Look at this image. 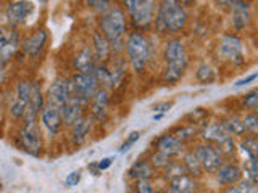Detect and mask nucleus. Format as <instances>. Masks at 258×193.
Wrapping results in <instances>:
<instances>
[{"label":"nucleus","instance_id":"f257e3e1","mask_svg":"<svg viewBox=\"0 0 258 193\" xmlns=\"http://www.w3.org/2000/svg\"><path fill=\"white\" fill-rule=\"evenodd\" d=\"M100 29L103 37L108 40L111 50L119 52L126 37V16L121 8H108L100 18Z\"/></svg>","mask_w":258,"mask_h":193},{"label":"nucleus","instance_id":"f03ea898","mask_svg":"<svg viewBox=\"0 0 258 193\" xmlns=\"http://www.w3.org/2000/svg\"><path fill=\"white\" fill-rule=\"evenodd\" d=\"M185 23H187V13L179 0H161L157 15V26L160 31L176 34L184 29Z\"/></svg>","mask_w":258,"mask_h":193},{"label":"nucleus","instance_id":"7ed1b4c3","mask_svg":"<svg viewBox=\"0 0 258 193\" xmlns=\"http://www.w3.org/2000/svg\"><path fill=\"white\" fill-rule=\"evenodd\" d=\"M187 66V53L179 39L168 40L165 45V79L168 82H177Z\"/></svg>","mask_w":258,"mask_h":193},{"label":"nucleus","instance_id":"20e7f679","mask_svg":"<svg viewBox=\"0 0 258 193\" xmlns=\"http://www.w3.org/2000/svg\"><path fill=\"white\" fill-rule=\"evenodd\" d=\"M126 53L131 61V66L136 71H142L150 60V42L141 32H133L126 40Z\"/></svg>","mask_w":258,"mask_h":193},{"label":"nucleus","instance_id":"39448f33","mask_svg":"<svg viewBox=\"0 0 258 193\" xmlns=\"http://www.w3.org/2000/svg\"><path fill=\"white\" fill-rule=\"evenodd\" d=\"M133 20V24L141 29L149 28L155 15V0H121Z\"/></svg>","mask_w":258,"mask_h":193},{"label":"nucleus","instance_id":"423d86ee","mask_svg":"<svg viewBox=\"0 0 258 193\" xmlns=\"http://www.w3.org/2000/svg\"><path fill=\"white\" fill-rule=\"evenodd\" d=\"M18 148L31 156H39L42 153V137L37 123H23L16 135Z\"/></svg>","mask_w":258,"mask_h":193},{"label":"nucleus","instance_id":"0eeeda50","mask_svg":"<svg viewBox=\"0 0 258 193\" xmlns=\"http://www.w3.org/2000/svg\"><path fill=\"white\" fill-rule=\"evenodd\" d=\"M31 95V82L29 80H18L15 85V90L12 92L10 100H5V108L8 110L10 115L15 121H21L24 116V110L29 102Z\"/></svg>","mask_w":258,"mask_h":193},{"label":"nucleus","instance_id":"6e6552de","mask_svg":"<svg viewBox=\"0 0 258 193\" xmlns=\"http://www.w3.org/2000/svg\"><path fill=\"white\" fill-rule=\"evenodd\" d=\"M21 48V36L15 28H0V66H7Z\"/></svg>","mask_w":258,"mask_h":193},{"label":"nucleus","instance_id":"1a4fd4ad","mask_svg":"<svg viewBox=\"0 0 258 193\" xmlns=\"http://www.w3.org/2000/svg\"><path fill=\"white\" fill-rule=\"evenodd\" d=\"M71 87V96H76L78 100L83 103L91 102L92 95L99 88V82H97L94 71L92 72H78V74L70 80Z\"/></svg>","mask_w":258,"mask_h":193},{"label":"nucleus","instance_id":"9d476101","mask_svg":"<svg viewBox=\"0 0 258 193\" xmlns=\"http://www.w3.org/2000/svg\"><path fill=\"white\" fill-rule=\"evenodd\" d=\"M32 13H34V5L29 0H16V2L8 4V7L5 8L7 26L18 29L29 21Z\"/></svg>","mask_w":258,"mask_h":193},{"label":"nucleus","instance_id":"9b49d317","mask_svg":"<svg viewBox=\"0 0 258 193\" xmlns=\"http://www.w3.org/2000/svg\"><path fill=\"white\" fill-rule=\"evenodd\" d=\"M218 52H220L223 60L232 64L244 63V45H242V40L234 34H226L221 37Z\"/></svg>","mask_w":258,"mask_h":193},{"label":"nucleus","instance_id":"f8f14e48","mask_svg":"<svg viewBox=\"0 0 258 193\" xmlns=\"http://www.w3.org/2000/svg\"><path fill=\"white\" fill-rule=\"evenodd\" d=\"M47 40H48V32L45 29H36L21 40L20 50L26 55L29 60H37L40 53L44 52Z\"/></svg>","mask_w":258,"mask_h":193},{"label":"nucleus","instance_id":"ddd939ff","mask_svg":"<svg viewBox=\"0 0 258 193\" xmlns=\"http://www.w3.org/2000/svg\"><path fill=\"white\" fill-rule=\"evenodd\" d=\"M40 118V124L48 132V135H55L60 132V129L63 126V119H61V110L60 107H56L53 103H44L42 110L39 113Z\"/></svg>","mask_w":258,"mask_h":193},{"label":"nucleus","instance_id":"4468645a","mask_svg":"<svg viewBox=\"0 0 258 193\" xmlns=\"http://www.w3.org/2000/svg\"><path fill=\"white\" fill-rule=\"evenodd\" d=\"M196 155L200 161L202 171L207 172H216L218 167L223 164V156L218 148L212 147V145H200L196 150Z\"/></svg>","mask_w":258,"mask_h":193},{"label":"nucleus","instance_id":"2eb2a0df","mask_svg":"<svg viewBox=\"0 0 258 193\" xmlns=\"http://www.w3.org/2000/svg\"><path fill=\"white\" fill-rule=\"evenodd\" d=\"M44 107V95L40 90V85L37 82H31V95H29V102L26 105V110H24V116H23V123H37L39 119V113Z\"/></svg>","mask_w":258,"mask_h":193},{"label":"nucleus","instance_id":"dca6fc26","mask_svg":"<svg viewBox=\"0 0 258 193\" xmlns=\"http://www.w3.org/2000/svg\"><path fill=\"white\" fill-rule=\"evenodd\" d=\"M71 99V87H70V80L64 77H56L52 85L48 87L47 92V102L53 103L56 107H63L64 103Z\"/></svg>","mask_w":258,"mask_h":193},{"label":"nucleus","instance_id":"f3484780","mask_svg":"<svg viewBox=\"0 0 258 193\" xmlns=\"http://www.w3.org/2000/svg\"><path fill=\"white\" fill-rule=\"evenodd\" d=\"M83 107H84V103H83V102L78 100L76 96H71V99L60 108V110H61L63 124L71 127L73 124L76 123L78 119L83 118Z\"/></svg>","mask_w":258,"mask_h":193},{"label":"nucleus","instance_id":"a211bd4d","mask_svg":"<svg viewBox=\"0 0 258 193\" xmlns=\"http://www.w3.org/2000/svg\"><path fill=\"white\" fill-rule=\"evenodd\" d=\"M92 115L95 119L103 121L107 118V110H108V92L105 87H99L92 95Z\"/></svg>","mask_w":258,"mask_h":193},{"label":"nucleus","instance_id":"6ab92c4d","mask_svg":"<svg viewBox=\"0 0 258 193\" xmlns=\"http://www.w3.org/2000/svg\"><path fill=\"white\" fill-rule=\"evenodd\" d=\"M182 147H184V142L179 140L174 135H163V137H160L158 142H157L158 153L165 155L166 158L179 155V153L182 151Z\"/></svg>","mask_w":258,"mask_h":193},{"label":"nucleus","instance_id":"aec40b11","mask_svg":"<svg viewBox=\"0 0 258 193\" xmlns=\"http://www.w3.org/2000/svg\"><path fill=\"white\" fill-rule=\"evenodd\" d=\"M232 24L237 31L247 28L250 20V8L244 0H234L232 2Z\"/></svg>","mask_w":258,"mask_h":193},{"label":"nucleus","instance_id":"412c9836","mask_svg":"<svg viewBox=\"0 0 258 193\" xmlns=\"http://www.w3.org/2000/svg\"><path fill=\"white\" fill-rule=\"evenodd\" d=\"M196 188H197L196 180H194L189 174H185V171L169 175V190L171 191L187 193V191H194Z\"/></svg>","mask_w":258,"mask_h":193},{"label":"nucleus","instance_id":"4be33fe9","mask_svg":"<svg viewBox=\"0 0 258 193\" xmlns=\"http://www.w3.org/2000/svg\"><path fill=\"white\" fill-rule=\"evenodd\" d=\"M73 66L78 72H92L94 68H95V56H94V52L91 50V47H84L83 50H81L75 61H73Z\"/></svg>","mask_w":258,"mask_h":193},{"label":"nucleus","instance_id":"5701e85b","mask_svg":"<svg viewBox=\"0 0 258 193\" xmlns=\"http://www.w3.org/2000/svg\"><path fill=\"white\" fill-rule=\"evenodd\" d=\"M91 126H92V121L91 118H81L78 119L75 124H73V131H71V140L73 145H83L87 139L89 132H91Z\"/></svg>","mask_w":258,"mask_h":193},{"label":"nucleus","instance_id":"b1692460","mask_svg":"<svg viewBox=\"0 0 258 193\" xmlns=\"http://www.w3.org/2000/svg\"><path fill=\"white\" fill-rule=\"evenodd\" d=\"M240 174V169L236 164H221L216 171V180L220 185H234L239 182Z\"/></svg>","mask_w":258,"mask_h":193},{"label":"nucleus","instance_id":"393cba45","mask_svg":"<svg viewBox=\"0 0 258 193\" xmlns=\"http://www.w3.org/2000/svg\"><path fill=\"white\" fill-rule=\"evenodd\" d=\"M94 56H95V61H107L110 58V53H111V47L108 44V40L105 39L102 34H99V32H95L94 34Z\"/></svg>","mask_w":258,"mask_h":193},{"label":"nucleus","instance_id":"a878e982","mask_svg":"<svg viewBox=\"0 0 258 193\" xmlns=\"http://www.w3.org/2000/svg\"><path fill=\"white\" fill-rule=\"evenodd\" d=\"M204 137L205 140L208 142H216V143H221L224 142L226 139H229V137H232L228 131L224 129L223 124H212V126H208L205 131H204Z\"/></svg>","mask_w":258,"mask_h":193},{"label":"nucleus","instance_id":"bb28decb","mask_svg":"<svg viewBox=\"0 0 258 193\" xmlns=\"http://www.w3.org/2000/svg\"><path fill=\"white\" fill-rule=\"evenodd\" d=\"M129 175L134 177V179H150L153 175V169L149 166V163H145V161H137V163L129 169Z\"/></svg>","mask_w":258,"mask_h":193},{"label":"nucleus","instance_id":"cd10ccee","mask_svg":"<svg viewBox=\"0 0 258 193\" xmlns=\"http://www.w3.org/2000/svg\"><path fill=\"white\" fill-rule=\"evenodd\" d=\"M184 169L187 171L190 175H200L202 174V166L197 155L194 151H189L187 155L184 156Z\"/></svg>","mask_w":258,"mask_h":193},{"label":"nucleus","instance_id":"c85d7f7f","mask_svg":"<svg viewBox=\"0 0 258 193\" xmlns=\"http://www.w3.org/2000/svg\"><path fill=\"white\" fill-rule=\"evenodd\" d=\"M242 151L245 153V156L248 159H256V150H258V145H256V140L253 137H250V139H245L240 145Z\"/></svg>","mask_w":258,"mask_h":193},{"label":"nucleus","instance_id":"c756f323","mask_svg":"<svg viewBox=\"0 0 258 193\" xmlns=\"http://www.w3.org/2000/svg\"><path fill=\"white\" fill-rule=\"evenodd\" d=\"M242 124H244L245 132H248L250 135H256V131H258V118L255 115V111H252L250 115H247L244 119H242Z\"/></svg>","mask_w":258,"mask_h":193},{"label":"nucleus","instance_id":"7c9ffc66","mask_svg":"<svg viewBox=\"0 0 258 193\" xmlns=\"http://www.w3.org/2000/svg\"><path fill=\"white\" fill-rule=\"evenodd\" d=\"M224 129L228 131L231 135H242L245 132V129H244V124H242V121L239 119H229V121H226V123H223Z\"/></svg>","mask_w":258,"mask_h":193},{"label":"nucleus","instance_id":"2f4dec72","mask_svg":"<svg viewBox=\"0 0 258 193\" xmlns=\"http://www.w3.org/2000/svg\"><path fill=\"white\" fill-rule=\"evenodd\" d=\"M197 79L200 80V82L204 84H210L215 80V71L208 66V64H202V66H199V71H197Z\"/></svg>","mask_w":258,"mask_h":193},{"label":"nucleus","instance_id":"473e14b6","mask_svg":"<svg viewBox=\"0 0 258 193\" xmlns=\"http://www.w3.org/2000/svg\"><path fill=\"white\" fill-rule=\"evenodd\" d=\"M245 177L250 180V182H256V177H258V169H256V159H248L247 164H245Z\"/></svg>","mask_w":258,"mask_h":193},{"label":"nucleus","instance_id":"72a5a7b5","mask_svg":"<svg viewBox=\"0 0 258 193\" xmlns=\"http://www.w3.org/2000/svg\"><path fill=\"white\" fill-rule=\"evenodd\" d=\"M244 107L250 111H256V108H258V92L256 90H252L248 95H245Z\"/></svg>","mask_w":258,"mask_h":193},{"label":"nucleus","instance_id":"f704fd0d","mask_svg":"<svg viewBox=\"0 0 258 193\" xmlns=\"http://www.w3.org/2000/svg\"><path fill=\"white\" fill-rule=\"evenodd\" d=\"M255 183L253 182H250L248 179H245V180H242L240 183H237L236 187H232V188H229V191H240V193H244V191H255Z\"/></svg>","mask_w":258,"mask_h":193},{"label":"nucleus","instance_id":"c9c22d12","mask_svg":"<svg viewBox=\"0 0 258 193\" xmlns=\"http://www.w3.org/2000/svg\"><path fill=\"white\" fill-rule=\"evenodd\" d=\"M87 5L92 7L97 12H105V10H108L110 2L108 0H87Z\"/></svg>","mask_w":258,"mask_h":193},{"label":"nucleus","instance_id":"e433bc0d","mask_svg":"<svg viewBox=\"0 0 258 193\" xmlns=\"http://www.w3.org/2000/svg\"><path fill=\"white\" fill-rule=\"evenodd\" d=\"M139 135H141L139 132H133L131 135H129L127 139L124 140V143L121 145V148H119V153H126V151H127L129 148H131L133 145H134V143L137 142V139H139Z\"/></svg>","mask_w":258,"mask_h":193},{"label":"nucleus","instance_id":"4c0bfd02","mask_svg":"<svg viewBox=\"0 0 258 193\" xmlns=\"http://www.w3.org/2000/svg\"><path fill=\"white\" fill-rule=\"evenodd\" d=\"M196 134V131H194L192 127H184V129H181L179 132H177V135H174V137H177L179 140H182V142H185L187 139H190V137Z\"/></svg>","mask_w":258,"mask_h":193},{"label":"nucleus","instance_id":"58836bf2","mask_svg":"<svg viewBox=\"0 0 258 193\" xmlns=\"http://www.w3.org/2000/svg\"><path fill=\"white\" fill-rule=\"evenodd\" d=\"M137 191L150 193V191H153V188H152V185L147 182V179H139V180H137Z\"/></svg>","mask_w":258,"mask_h":193},{"label":"nucleus","instance_id":"ea45409f","mask_svg":"<svg viewBox=\"0 0 258 193\" xmlns=\"http://www.w3.org/2000/svg\"><path fill=\"white\" fill-rule=\"evenodd\" d=\"M79 180H81V174H79V172H71V174L67 177V182H64V183H67L68 187H73V185H76Z\"/></svg>","mask_w":258,"mask_h":193},{"label":"nucleus","instance_id":"a19ab883","mask_svg":"<svg viewBox=\"0 0 258 193\" xmlns=\"http://www.w3.org/2000/svg\"><path fill=\"white\" fill-rule=\"evenodd\" d=\"M5 95L4 92H0V127L4 124V115H5Z\"/></svg>","mask_w":258,"mask_h":193},{"label":"nucleus","instance_id":"79ce46f5","mask_svg":"<svg viewBox=\"0 0 258 193\" xmlns=\"http://www.w3.org/2000/svg\"><path fill=\"white\" fill-rule=\"evenodd\" d=\"M255 79H256V72H253V74H250L247 79L237 80V82H236V87H242V85H245L247 82H250V80H255Z\"/></svg>","mask_w":258,"mask_h":193},{"label":"nucleus","instance_id":"37998d69","mask_svg":"<svg viewBox=\"0 0 258 193\" xmlns=\"http://www.w3.org/2000/svg\"><path fill=\"white\" fill-rule=\"evenodd\" d=\"M5 80H7V69L5 66H0V87L5 84Z\"/></svg>","mask_w":258,"mask_h":193},{"label":"nucleus","instance_id":"c03bdc74","mask_svg":"<svg viewBox=\"0 0 258 193\" xmlns=\"http://www.w3.org/2000/svg\"><path fill=\"white\" fill-rule=\"evenodd\" d=\"M173 107V103H163V105H157L155 107V111H161V113H165L168 108H171Z\"/></svg>","mask_w":258,"mask_h":193},{"label":"nucleus","instance_id":"a18cd8bd","mask_svg":"<svg viewBox=\"0 0 258 193\" xmlns=\"http://www.w3.org/2000/svg\"><path fill=\"white\" fill-rule=\"evenodd\" d=\"M110 164H111V158H105L99 163V169H107Z\"/></svg>","mask_w":258,"mask_h":193},{"label":"nucleus","instance_id":"49530a36","mask_svg":"<svg viewBox=\"0 0 258 193\" xmlns=\"http://www.w3.org/2000/svg\"><path fill=\"white\" fill-rule=\"evenodd\" d=\"M234 0H216V4H220L221 7H231Z\"/></svg>","mask_w":258,"mask_h":193},{"label":"nucleus","instance_id":"de8ad7c7","mask_svg":"<svg viewBox=\"0 0 258 193\" xmlns=\"http://www.w3.org/2000/svg\"><path fill=\"white\" fill-rule=\"evenodd\" d=\"M179 2H181L182 5H190V4L194 2V0H179Z\"/></svg>","mask_w":258,"mask_h":193}]
</instances>
